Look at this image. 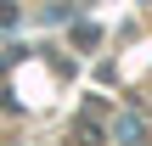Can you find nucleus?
Instances as JSON below:
<instances>
[{
    "label": "nucleus",
    "instance_id": "nucleus-1",
    "mask_svg": "<svg viewBox=\"0 0 152 146\" xmlns=\"http://www.w3.org/2000/svg\"><path fill=\"white\" fill-rule=\"evenodd\" d=\"M113 135H118V141H141V118H135V113H124V118L113 124Z\"/></svg>",
    "mask_w": 152,
    "mask_h": 146
}]
</instances>
